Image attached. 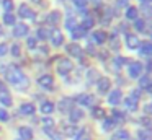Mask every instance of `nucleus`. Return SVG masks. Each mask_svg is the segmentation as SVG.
<instances>
[{
	"instance_id": "39",
	"label": "nucleus",
	"mask_w": 152,
	"mask_h": 140,
	"mask_svg": "<svg viewBox=\"0 0 152 140\" xmlns=\"http://www.w3.org/2000/svg\"><path fill=\"white\" fill-rule=\"evenodd\" d=\"M2 7L5 8V13H12V10H13V0H2Z\"/></svg>"
},
{
	"instance_id": "35",
	"label": "nucleus",
	"mask_w": 152,
	"mask_h": 140,
	"mask_svg": "<svg viewBox=\"0 0 152 140\" xmlns=\"http://www.w3.org/2000/svg\"><path fill=\"white\" fill-rule=\"evenodd\" d=\"M30 86V80H28V77H23L20 81L17 83V88L18 90H26V88Z\"/></svg>"
},
{
	"instance_id": "52",
	"label": "nucleus",
	"mask_w": 152,
	"mask_h": 140,
	"mask_svg": "<svg viewBox=\"0 0 152 140\" xmlns=\"http://www.w3.org/2000/svg\"><path fill=\"white\" fill-rule=\"evenodd\" d=\"M0 93H7V86L4 85V81L0 80Z\"/></svg>"
},
{
	"instance_id": "13",
	"label": "nucleus",
	"mask_w": 152,
	"mask_h": 140,
	"mask_svg": "<svg viewBox=\"0 0 152 140\" xmlns=\"http://www.w3.org/2000/svg\"><path fill=\"white\" fill-rule=\"evenodd\" d=\"M139 44H141V41H139V38L136 34H126V46H128V49H137Z\"/></svg>"
},
{
	"instance_id": "10",
	"label": "nucleus",
	"mask_w": 152,
	"mask_h": 140,
	"mask_svg": "<svg viewBox=\"0 0 152 140\" xmlns=\"http://www.w3.org/2000/svg\"><path fill=\"white\" fill-rule=\"evenodd\" d=\"M66 51L69 52L70 55H74V57H82V47H80L77 42H70V44H67Z\"/></svg>"
},
{
	"instance_id": "60",
	"label": "nucleus",
	"mask_w": 152,
	"mask_h": 140,
	"mask_svg": "<svg viewBox=\"0 0 152 140\" xmlns=\"http://www.w3.org/2000/svg\"><path fill=\"white\" fill-rule=\"evenodd\" d=\"M18 140H21V139H18Z\"/></svg>"
},
{
	"instance_id": "53",
	"label": "nucleus",
	"mask_w": 152,
	"mask_h": 140,
	"mask_svg": "<svg viewBox=\"0 0 152 140\" xmlns=\"http://www.w3.org/2000/svg\"><path fill=\"white\" fill-rule=\"evenodd\" d=\"M98 57H100V60H106V52H100Z\"/></svg>"
},
{
	"instance_id": "2",
	"label": "nucleus",
	"mask_w": 152,
	"mask_h": 140,
	"mask_svg": "<svg viewBox=\"0 0 152 140\" xmlns=\"http://www.w3.org/2000/svg\"><path fill=\"white\" fill-rule=\"evenodd\" d=\"M72 70H74L72 60H69V59H59V62H57V72L61 75H69Z\"/></svg>"
},
{
	"instance_id": "3",
	"label": "nucleus",
	"mask_w": 152,
	"mask_h": 140,
	"mask_svg": "<svg viewBox=\"0 0 152 140\" xmlns=\"http://www.w3.org/2000/svg\"><path fill=\"white\" fill-rule=\"evenodd\" d=\"M142 70H144V67L141 62H131L128 67V75L131 78H139L142 75Z\"/></svg>"
},
{
	"instance_id": "30",
	"label": "nucleus",
	"mask_w": 152,
	"mask_h": 140,
	"mask_svg": "<svg viewBox=\"0 0 152 140\" xmlns=\"http://www.w3.org/2000/svg\"><path fill=\"white\" fill-rule=\"evenodd\" d=\"M92 117H95V119H103V117H105V109H103V107L95 106L92 109Z\"/></svg>"
},
{
	"instance_id": "51",
	"label": "nucleus",
	"mask_w": 152,
	"mask_h": 140,
	"mask_svg": "<svg viewBox=\"0 0 152 140\" xmlns=\"http://www.w3.org/2000/svg\"><path fill=\"white\" fill-rule=\"evenodd\" d=\"M144 114H145V116H149V114H151V103H147L144 106Z\"/></svg>"
},
{
	"instance_id": "34",
	"label": "nucleus",
	"mask_w": 152,
	"mask_h": 140,
	"mask_svg": "<svg viewBox=\"0 0 152 140\" xmlns=\"http://www.w3.org/2000/svg\"><path fill=\"white\" fill-rule=\"evenodd\" d=\"M137 140H151V130H137Z\"/></svg>"
},
{
	"instance_id": "58",
	"label": "nucleus",
	"mask_w": 152,
	"mask_h": 140,
	"mask_svg": "<svg viewBox=\"0 0 152 140\" xmlns=\"http://www.w3.org/2000/svg\"><path fill=\"white\" fill-rule=\"evenodd\" d=\"M2 33H4V31H2V26H0V34H2Z\"/></svg>"
},
{
	"instance_id": "15",
	"label": "nucleus",
	"mask_w": 152,
	"mask_h": 140,
	"mask_svg": "<svg viewBox=\"0 0 152 140\" xmlns=\"http://www.w3.org/2000/svg\"><path fill=\"white\" fill-rule=\"evenodd\" d=\"M44 133H46L51 140H62L64 139L62 133H61L59 130H56L54 127H44Z\"/></svg>"
},
{
	"instance_id": "46",
	"label": "nucleus",
	"mask_w": 152,
	"mask_h": 140,
	"mask_svg": "<svg viewBox=\"0 0 152 140\" xmlns=\"http://www.w3.org/2000/svg\"><path fill=\"white\" fill-rule=\"evenodd\" d=\"M26 44H28V47H30V49H34V47L38 46L36 38H28V42H26Z\"/></svg>"
},
{
	"instance_id": "14",
	"label": "nucleus",
	"mask_w": 152,
	"mask_h": 140,
	"mask_svg": "<svg viewBox=\"0 0 152 140\" xmlns=\"http://www.w3.org/2000/svg\"><path fill=\"white\" fill-rule=\"evenodd\" d=\"M144 88L145 91H151L152 90V86H151V77H149L147 73H144V75H141L139 77V90H142Z\"/></svg>"
},
{
	"instance_id": "23",
	"label": "nucleus",
	"mask_w": 152,
	"mask_h": 140,
	"mask_svg": "<svg viewBox=\"0 0 152 140\" xmlns=\"http://www.w3.org/2000/svg\"><path fill=\"white\" fill-rule=\"evenodd\" d=\"M115 125H116L115 119H113V117H106V119L103 120V124H102V129L105 130V132H110V130L115 129Z\"/></svg>"
},
{
	"instance_id": "27",
	"label": "nucleus",
	"mask_w": 152,
	"mask_h": 140,
	"mask_svg": "<svg viewBox=\"0 0 152 140\" xmlns=\"http://www.w3.org/2000/svg\"><path fill=\"white\" fill-rule=\"evenodd\" d=\"M85 29L82 28V26H75V28L72 29V39H80V38H83V36H85Z\"/></svg>"
},
{
	"instance_id": "18",
	"label": "nucleus",
	"mask_w": 152,
	"mask_h": 140,
	"mask_svg": "<svg viewBox=\"0 0 152 140\" xmlns=\"http://www.w3.org/2000/svg\"><path fill=\"white\" fill-rule=\"evenodd\" d=\"M34 111H36V107H34L33 103H23L20 106V112L25 114V116H31V114H34Z\"/></svg>"
},
{
	"instance_id": "50",
	"label": "nucleus",
	"mask_w": 152,
	"mask_h": 140,
	"mask_svg": "<svg viewBox=\"0 0 152 140\" xmlns=\"http://www.w3.org/2000/svg\"><path fill=\"white\" fill-rule=\"evenodd\" d=\"M87 78H88V81H92L93 78H96V70H90V75H87Z\"/></svg>"
},
{
	"instance_id": "55",
	"label": "nucleus",
	"mask_w": 152,
	"mask_h": 140,
	"mask_svg": "<svg viewBox=\"0 0 152 140\" xmlns=\"http://www.w3.org/2000/svg\"><path fill=\"white\" fill-rule=\"evenodd\" d=\"M145 70H147V75H149V72H151V60H147V64H145Z\"/></svg>"
},
{
	"instance_id": "8",
	"label": "nucleus",
	"mask_w": 152,
	"mask_h": 140,
	"mask_svg": "<svg viewBox=\"0 0 152 140\" xmlns=\"http://www.w3.org/2000/svg\"><path fill=\"white\" fill-rule=\"evenodd\" d=\"M38 85L46 88V90H53L54 88V78L51 77V75H41V77L38 78Z\"/></svg>"
},
{
	"instance_id": "4",
	"label": "nucleus",
	"mask_w": 152,
	"mask_h": 140,
	"mask_svg": "<svg viewBox=\"0 0 152 140\" xmlns=\"http://www.w3.org/2000/svg\"><path fill=\"white\" fill-rule=\"evenodd\" d=\"M110 86H111V80L108 77H98L96 78V88H98V93L105 94L108 93Z\"/></svg>"
},
{
	"instance_id": "36",
	"label": "nucleus",
	"mask_w": 152,
	"mask_h": 140,
	"mask_svg": "<svg viewBox=\"0 0 152 140\" xmlns=\"http://www.w3.org/2000/svg\"><path fill=\"white\" fill-rule=\"evenodd\" d=\"M4 25L15 26V16L12 15V13H5V15H4Z\"/></svg>"
},
{
	"instance_id": "56",
	"label": "nucleus",
	"mask_w": 152,
	"mask_h": 140,
	"mask_svg": "<svg viewBox=\"0 0 152 140\" xmlns=\"http://www.w3.org/2000/svg\"><path fill=\"white\" fill-rule=\"evenodd\" d=\"M151 0H141V3H149Z\"/></svg>"
},
{
	"instance_id": "29",
	"label": "nucleus",
	"mask_w": 152,
	"mask_h": 140,
	"mask_svg": "<svg viewBox=\"0 0 152 140\" xmlns=\"http://www.w3.org/2000/svg\"><path fill=\"white\" fill-rule=\"evenodd\" d=\"M110 46H111V49H115V51L119 49V39H118V33L116 31L110 36Z\"/></svg>"
},
{
	"instance_id": "47",
	"label": "nucleus",
	"mask_w": 152,
	"mask_h": 140,
	"mask_svg": "<svg viewBox=\"0 0 152 140\" xmlns=\"http://www.w3.org/2000/svg\"><path fill=\"white\" fill-rule=\"evenodd\" d=\"M8 112L5 109H0V120H2V122H5V120H8Z\"/></svg>"
},
{
	"instance_id": "59",
	"label": "nucleus",
	"mask_w": 152,
	"mask_h": 140,
	"mask_svg": "<svg viewBox=\"0 0 152 140\" xmlns=\"http://www.w3.org/2000/svg\"><path fill=\"white\" fill-rule=\"evenodd\" d=\"M33 2H39V0H33Z\"/></svg>"
},
{
	"instance_id": "49",
	"label": "nucleus",
	"mask_w": 152,
	"mask_h": 140,
	"mask_svg": "<svg viewBox=\"0 0 152 140\" xmlns=\"http://www.w3.org/2000/svg\"><path fill=\"white\" fill-rule=\"evenodd\" d=\"M115 62H116V65H124L126 64V59L124 57H119V55H118V57H115Z\"/></svg>"
},
{
	"instance_id": "40",
	"label": "nucleus",
	"mask_w": 152,
	"mask_h": 140,
	"mask_svg": "<svg viewBox=\"0 0 152 140\" xmlns=\"http://www.w3.org/2000/svg\"><path fill=\"white\" fill-rule=\"evenodd\" d=\"M134 28H136V31H141L142 33V31H144V28H145V21L142 18L141 20H139V18L134 20Z\"/></svg>"
},
{
	"instance_id": "33",
	"label": "nucleus",
	"mask_w": 152,
	"mask_h": 140,
	"mask_svg": "<svg viewBox=\"0 0 152 140\" xmlns=\"http://www.w3.org/2000/svg\"><path fill=\"white\" fill-rule=\"evenodd\" d=\"M115 139L116 140H128L129 139V132L124 130V129H121V130H118V132L115 133Z\"/></svg>"
},
{
	"instance_id": "54",
	"label": "nucleus",
	"mask_w": 152,
	"mask_h": 140,
	"mask_svg": "<svg viewBox=\"0 0 152 140\" xmlns=\"http://www.w3.org/2000/svg\"><path fill=\"white\" fill-rule=\"evenodd\" d=\"M87 52H90V54H95V51H93V46L88 44V47H87Z\"/></svg>"
},
{
	"instance_id": "42",
	"label": "nucleus",
	"mask_w": 152,
	"mask_h": 140,
	"mask_svg": "<svg viewBox=\"0 0 152 140\" xmlns=\"http://www.w3.org/2000/svg\"><path fill=\"white\" fill-rule=\"evenodd\" d=\"M10 52H12V55H15V57H20V46L18 44H13L10 47Z\"/></svg>"
},
{
	"instance_id": "24",
	"label": "nucleus",
	"mask_w": 152,
	"mask_h": 140,
	"mask_svg": "<svg viewBox=\"0 0 152 140\" xmlns=\"http://www.w3.org/2000/svg\"><path fill=\"white\" fill-rule=\"evenodd\" d=\"M137 16H139L137 8H136V7L128 5V8H126V18H128V20H137Z\"/></svg>"
},
{
	"instance_id": "21",
	"label": "nucleus",
	"mask_w": 152,
	"mask_h": 140,
	"mask_svg": "<svg viewBox=\"0 0 152 140\" xmlns=\"http://www.w3.org/2000/svg\"><path fill=\"white\" fill-rule=\"evenodd\" d=\"M93 39H95L96 44H103V42H106V39H108V34H106L103 29H98V31L93 33Z\"/></svg>"
},
{
	"instance_id": "48",
	"label": "nucleus",
	"mask_w": 152,
	"mask_h": 140,
	"mask_svg": "<svg viewBox=\"0 0 152 140\" xmlns=\"http://www.w3.org/2000/svg\"><path fill=\"white\" fill-rule=\"evenodd\" d=\"M8 52V46L4 44V42H0V55H5Z\"/></svg>"
},
{
	"instance_id": "7",
	"label": "nucleus",
	"mask_w": 152,
	"mask_h": 140,
	"mask_svg": "<svg viewBox=\"0 0 152 140\" xmlns=\"http://www.w3.org/2000/svg\"><path fill=\"white\" fill-rule=\"evenodd\" d=\"M28 31H30L28 25H25V23H15V26H13V36L15 38H23V36L28 34Z\"/></svg>"
},
{
	"instance_id": "44",
	"label": "nucleus",
	"mask_w": 152,
	"mask_h": 140,
	"mask_svg": "<svg viewBox=\"0 0 152 140\" xmlns=\"http://www.w3.org/2000/svg\"><path fill=\"white\" fill-rule=\"evenodd\" d=\"M139 122L142 124V125L145 127V129L149 130V127H151V119H149V116H144V117H141V120Z\"/></svg>"
},
{
	"instance_id": "9",
	"label": "nucleus",
	"mask_w": 152,
	"mask_h": 140,
	"mask_svg": "<svg viewBox=\"0 0 152 140\" xmlns=\"http://www.w3.org/2000/svg\"><path fill=\"white\" fill-rule=\"evenodd\" d=\"M72 106H74V99H72V98H62V99L59 101V111L62 114L69 112V111L72 109Z\"/></svg>"
},
{
	"instance_id": "11",
	"label": "nucleus",
	"mask_w": 152,
	"mask_h": 140,
	"mask_svg": "<svg viewBox=\"0 0 152 140\" xmlns=\"http://www.w3.org/2000/svg\"><path fill=\"white\" fill-rule=\"evenodd\" d=\"M121 98H123L121 90H113L111 93H110V96H108V103L111 104V106H116V104L121 103Z\"/></svg>"
},
{
	"instance_id": "19",
	"label": "nucleus",
	"mask_w": 152,
	"mask_h": 140,
	"mask_svg": "<svg viewBox=\"0 0 152 140\" xmlns=\"http://www.w3.org/2000/svg\"><path fill=\"white\" fill-rule=\"evenodd\" d=\"M18 133H20V139L21 140H31L33 139V130L30 129V127H20L18 129Z\"/></svg>"
},
{
	"instance_id": "31",
	"label": "nucleus",
	"mask_w": 152,
	"mask_h": 140,
	"mask_svg": "<svg viewBox=\"0 0 152 140\" xmlns=\"http://www.w3.org/2000/svg\"><path fill=\"white\" fill-rule=\"evenodd\" d=\"M111 114H113V119H115V122L118 124V122H123L124 120V112L123 111H119V109H113L111 111Z\"/></svg>"
},
{
	"instance_id": "28",
	"label": "nucleus",
	"mask_w": 152,
	"mask_h": 140,
	"mask_svg": "<svg viewBox=\"0 0 152 140\" xmlns=\"http://www.w3.org/2000/svg\"><path fill=\"white\" fill-rule=\"evenodd\" d=\"M61 18H62V16H61L59 12H51L49 15H48V21H49L51 25H57V23L61 21Z\"/></svg>"
},
{
	"instance_id": "6",
	"label": "nucleus",
	"mask_w": 152,
	"mask_h": 140,
	"mask_svg": "<svg viewBox=\"0 0 152 140\" xmlns=\"http://www.w3.org/2000/svg\"><path fill=\"white\" fill-rule=\"evenodd\" d=\"M49 39H51V42H53L54 47H59V46L64 44V34L59 31V29H56V28L49 33Z\"/></svg>"
},
{
	"instance_id": "1",
	"label": "nucleus",
	"mask_w": 152,
	"mask_h": 140,
	"mask_svg": "<svg viewBox=\"0 0 152 140\" xmlns=\"http://www.w3.org/2000/svg\"><path fill=\"white\" fill-rule=\"evenodd\" d=\"M5 77H7V80L10 81L12 85H17L18 81L25 77V75H23V72H21L17 65H10V67L7 68V72H5Z\"/></svg>"
},
{
	"instance_id": "45",
	"label": "nucleus",
	"mask_w": 152,
	"mask_h": 140,
	"mask_svg": "<svg viewBox=\"0 0 152 140\" xmlns=\"http://www.w3.org/2000/svg\"><path fill=\"white\" fill-rule=\"evenodd\" d=\"M43 124L44 127H54V119L53 117H43Z\"/></svg>"
},
{
	"instance_id": "26",
	"label": "nucleus",
	"mask_w": 152,
	"mask_h": 140,
	"mask_svg": "<svg viewBox=\"0 0 152 140\" xmlns=\"http://www.w3.org/2000/svg\"><path fill=\"white\" fill-rule=\"evenodd\" d=\"M93 26H95V18H93L92 15L85 16V18H83V21H82V28L87 31V29H92Z\"/></svg>"
},
{
	"instance_id": "20",
	"label": "nucleus",
	"mask_w": 152,
	"mask_h": 140,
	"mask_svg": "<svg viewBox=\"0 0 152 140\" xmlns=\"http://www.w3.org/2000/svg\"><path fill=\"white\" fill-rule=\"evenodd\" d=\"M137 49H139V54H141V55L149 57V55H151V51H152V46H151V42H149V41H145V42H141Z\"/></svg>"
},
{
	"instance_id": "12",
	"label": "nucleus",
	"mask_w": 152,
	"mask_h": 140,
	"mask_svg": "<svg viewBox=\"0 0 152 140\" xmlns=\"http://www.w3.org/2000/svg\"><path fill=\"white\" fill-rule=\"evenodd\" d=\"M61 133L66 135V137H75L77 133H79V129H77L75 124H67V125L62 127V132Z\"/></svg>"
},
{
	"instance_id": "5",
	"label": "nucleus",
	"mask_w": 152,
	"mask_h": 140,
	"mask_svg": "<svg viewBox=\"0 0 152 140\" xmlns=\"http://www.w3.org/2000/svg\"><path fill=\"white\" fill-rule=\"evenodd\" d=\"M18 15H20L23 20L28 18V20H33V21H36V13H34L28 5H25V3H21V5H20V8H18Z\"/></svg>"
},
{
	"instance_id": "37",
	"label": "nucleus",
	"mask_w": 152,
	"mask_h": 140,
	"mask_svg": "<svg viewBox=\"0 0 152 140\" xmlns=\"http://www.w3.org/2000/svg\"><path fill=\"white\" fill-rule=\"evenodd\" d=\"M36 38L38 39H48L49 38V31H48L46 28H39L36 31Z\"/></svg>"
},
{
	"instance_id": "22",
	"label": "nucleus",
	"mask_w": 152,
	"mask_h": 140,
	"mask_svg": "<svg viewBox=\"0 0 152 140\" xmlns=\"http://www.w3.org/2000/svg\"><path fill=\"white\" fill-rule=\"evenodd\" d=\"M54 107H56V106H54L53 101H43V104H41V112L46 114V116H48V114H53L54 112Z\"/></svg>"
},
{
	"instance_id": "38",
	"label": "nucleus",
	"mask_w": 152,
	"mask_h": 140,
	"mask_svg": "<svg viewBox=\"0 0 152 140\" xmlns=\"http://www.w3.org/2000/svg\"><path fill=\"white\" fill-rule=\"evenodd\" d=\"M74 139H75V140H90V133L83 129V130H79V133H77Z\"/></svg>"
},
{
	"instance_id": "32",
	"label": "nucleus",
	"mask_w": 152,
	"mask_h": 140,
	"mask_svg": "<svg viewBox=\"0 0 152 140\" xmlns=\"http://www.w3.org/2000/svg\"><path fill=\"white\" fill-rule=\"evenodd\" d=\"M0 103L4 104V106H12V96L7 93H0Z\"/></svg>"
},
{
	"instance_id": "43",
	"label": "nucleus",
	"mask_w": 152,
	"mask_h": 140,
	"mask_svg": "<svg viewBox=\"0 0 152 140\" xmlns=\"http://www.w3.org/2000/svg\"><path fill=\"white\" fill-rule=\"evenodd\" d=\"M66 26H67V29H70V31H72V29L74 28H75V20H74V18H67L66 20Z\"/></svg>"
},
{
	"instance_id": "57",
	"label": "nucleus",
	"mask_w": 152,
	"mask_h": 140,
	"mask_svg": "<svg viewBox=\"0 0 152 140\" xmlns=\"http://www.w3.org/2000/svg\"><path fill=\"white\" fill-rule=\"evenodd\" d=\"M118 2H119V3H126L128 0H118Z\"/></svg>"
},
{
	"instance_id": "16",
	"label": "nucleus",
	"mask_w": 152,
	"mask_h": 140,
	"mask_svg": "<svg viewBox=\"0 0 152 140\" xmlns=\"http://www.w3.org/2000/svg\"><path fill=\"white\" fill-rule=\"evenodd\" d=\"M82 117H83V111L77 109V107H75V109L72 107V109L69 111V119H70V122H72V124H77Z\"/></svg>"
},
{
	"instance_id": "17",
	"label": "nucleus",
	"mask_w": 152,
	"mask_h": 140,
	"mask_svg": "<svg viewBox=\"0 0 152 140\" xmlns=\"http://www.w3.org/2000/svg\"><path fill=\"white\" fill-rule=\"evenodd\" d=\"M77 101L83 106H92L95 103V96L93 94H80V96H77Z\"/></svg>"
},
{
	"instance_id": "41",
	"label": "nucleus",
	"mask_w": 152,
	"mask_h": 140,
	"mask_svg": "<svg viewBox=\"0 0 152 140\" xmlns=\"http://www.w3.org/2000/svg\"><path fill=\"white\" fill-rule=\"evenodd\" d=\"M74 5H75L79 10H85V7H87V0H74Z\"/></svg>"
},
{
	"instance_id": "25",
	"label": "nucleus",
	"mask_w": 152,
	"mask_h": 140,
	"mask_svg": "<svg viewBox=\"0 0 152 140\" xmlns=\"http://www.w3.org/2000/svg\"><path fill=\"white\" fill-rule=\"evenodd\" d=\"M124 104H126V107H128L129 111H137V99H136V98L128 96L124 99Z\"/></svg>"
}]
</instances>
